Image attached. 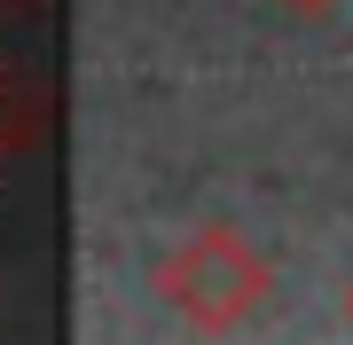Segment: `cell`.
I'll return each mask as SVG.
<instances>
[{"instance_id": "obj_1", "label": "cell", "mask_w": 353, "mask_h": 345, "mask_svg": "<svg viewBox=\"0 0 353 345\" xmlns=\"http://www.w3.org/2000/svg\"><path fill=\"white\" fill-rule=\"evenodd\" d=\"M165 298H173L181 314H196V322H236V314L259 298V259L243 251L236 236L204 228L189 251L165 267Z\"/></svg>"}, {"instance_id": "obj_2", "label": "cell", "mask_w": 353, "mask_h": 345, "mask_svg": "<svg viewBox=\"0 0 353 345\" xmlns=\"http://www.w3.org/2000/svg\"><path fill=\"white\" fill-rule=\"evenodd\" d=\"M299 8H322V0H299Z\"/></svg>"}]
</instances>
